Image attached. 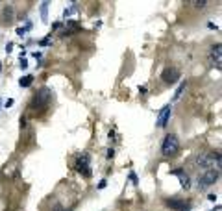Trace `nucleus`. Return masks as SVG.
<instances>
[{
	"label": "nucleus",
	"mask_w": 222,
	"mask_h": 211,
	"mask_svg": "<svg viewBox=\"0 0 222 211\" xmlns=\"http://www.w3.org/2000/svg\"><path fill=\"white\" fill-rule=\"evenodd\" d=\"M50 98H52L50 89H48V87H43V89H39V91L35 93V96H33V100H31L30 108H31V109H35V111H37V109H44V108L48 106Z\"/></svg>",
	"instance_id": "1"
},
{
	"label": "nucleus",
	"mask_w": 222,
	"mask_h": 211,
	"mask_svg": "<svg viewBox=\"0 0 222 211\" xmlns=\"http://www.w3.org/2000/svg\"><path fill=\"white\" fill-rule=\"evenodd\" d=\"M180 150V141L174 133H169L165 139H163V145H161V154L170 158V156H176Z\"/></svg>",
	"instance_id": "2"
},
{
	"label": "nucleus",
	"mask_w": 222,
	"mask_h": 211,
	"mask_svg": "<svg viewBox=\"0 0 222 211\" xmlns=\"http://www.w3.org/2000/svg\"><path fill=\"white\" fill-rule=\"evenodd\" d=\"M217 180H219V171H217V169H207L202 176H198V187H200V189L209 187V185H213Z\"/></svg>",
	"instance_id": "3"
},
{
	"label": "nucleus",
	"mask_w": 222,
	"mask_h": 211,
	"mask_svg": "<svg viewBox=\"0 0 222 211\" xmlns=\"http://www.w3.org/2000/svg\"><path fill=\"white\" fill-rule=\"evenodd\" d=\"M180 69H176V67H167L163 72H161V80L167 83V85H172V83H176L178 80H180Z\"/></svg>",
	"instance_id": "4"
},
{
	"label": "nucleus",
	"mask_w": 222,
	"mask_h": 211,
	"mask_svg": "<svg viewBox=\"0 0 222 211\" xmlns=\"http://www.w3.org/2000/svg\"><path fill=\"white\" fill-rule=\"evenodd\" d=\"M76 171L80 174H83L85 178H89L93 172H91V167H89V154H82L76 161Z\"/></svg>",
	"instance_id": "5"
},
{
	"label": "nucleus",
	"mask_w": 222,
	"mask_h": 211,
	"mask_svg": "<svg viewBox=\"0 0 222 211\" xmlns=\"http://www.w3.org/2000/svg\"><path fill=\"white\" fill-rule=\"evenodd\" d=\"M170 111H172L170 104H167V106L159 111V117H157V126H159V128H165V126H167V122H169V119H170Z\"/></svg>",
	"instance_id": "6"
},
{
	"label": "nucleus",
	"mask_w": 222,
	"mask_h": 211,
	"mask_svg": "<svg viewBox=\"0 0 222 211\" xmlns=\"http://www.w3.org/2000/svg\"><path fill=\"white\" fill-rule=\"evenodd\" d=\"M165 204H167L170 209H176V211H185V208H187V204H185L183 198H167Z\"/></svg>",
	"instance_id": "7"
},
{
	"label": "nucleus",
	"mask_w": 222,
	"mask_h": 211,
	"mask_svg": "<svg viewBox=\"0 0 222 211\" xmlns=\"http://www.w3.org/2000/svg\"><path fill=\"white\" fill-rule=\"evenodd\" d=\"M172 174L180 176V182H182V187H183V189H189V187H191V180H189V176H187V174H183V171L176 169V171H172Z\"/></svg>",
	"instance_id": "8"
},
{
	"label": "nucleus",
	"mask_w": 222,
	"mask_h": 211,
	"mask_svg": "<svg viewBox=\"0 0 222 211\" xmlns=\"http://www.w3.org/2000/svg\"><path fill=\"white\" fill-rule=\"evenodd\" d=\"M4 19H6V22H11V20H13V6H7V7L4 9Z\"/></svg>",
	"instance_id": "9"
},
{
	"label": "nucleus",
	"mask_w": 222,
	"mask_h": 211,
	"mask_svg": "<svg viewBox=\"0 0 222 211\" xmlns=\"http://www.w3.org/2000/svg\"><path fill=\"white\" fill-rule=\"evenodd\" d=\"M31 82H33V78H31V76H22V78H20V82H19V85H20V87H30V85H31Z\"/></svg>",
	"instance_id": "10"
},
{
	"label": "nucleus",
	"mask_w": 222,
	"mask_h": 211,
	"mask_svg": "<svg viewBox=\"0 0 222 211\" xmlns=\"http://www.w3.org/2000/svg\"><path fill=\"white\" fill-rule=\"evenodd\" d=\"M185 87H187V82H183L180 87H178V91H176V95H174V100H178L182 95H183V91H185Z\"/></svg>",
	"instance_id": "11"
},
{
	"label": "nucleus",
	"mask_w": 222,
	"mask_h": 211,
	"mask_svg": "<svg viewBox=\"0 0 222 211\" xmlns=\"http://www.w3.org/2000/svg\"><path fill=\"white\" fill-rule=\"evenodd\" d=\"M46 11H48V2H43L41 4V19L46 20Z\"/></svg>",
	"instance_id": "12"
},
{
	"label": "nucleus",
	"mask_w": 222,
	"mask_h": 211,
	"mask_svg": "<svg viewBox=\"0 0 222 211\" xmlns=\"http://www.w3.org/2000/svg\"><path fill=\"white\" fill-rule=\"evenodd\" d=\"M193 6L198 7V9H204V7L207 6V2H206V0H200V2H193Z\"/></svg>",
	"instance_id": "13"
},
{
	"label": "nucleus",
	"mask_w": 222,
	"mask_h": 211,
	"mask_svg": "<svg viewBox=\"0 0 222 211\" xmlns=\"http://www.w3.org/2000/svg\"><path fill=\"white\" fill-rule=\"evenodd\" d=\"M48 43H50V37H46V39H43V41H41V44H43V46H46Z\"/></svg>",
	"instance_id": "14"
},
{
	"label": "nucleus",
	"mask_w": 222,
	"mask_h": 211,
	"mask_svg": "<svg viewBox=\"0 0 222 211\" xmlns=\"http://www.w3.org/2000/svg\"><path fill=\"white\" fill-rule=\"evenodd\" d=\"M113 156H115V150H113V148H109V150H107V158H113Z\"/></svg>",
	"instance_id": "15"
},
{
	"label": "nucleus",
	"mask_w": 222,
	"mask_h": 211,
	"mask_svg": "<svg viewBox=\"0 0 222 211\" xmlns=\"http://www.w3.org/2000/svg\"><path fill=\"white\" fill-rule=\"evenodd\" d=\"M106 184H107V182H106V180H102V182L98 184V189H104V187H106Z\"/></svg>",
	"instance_id": "16"
},
{
	"label": "nucleus",
	"mask_w": 222,
	"mask_h": 211,
	"mask_svg": "<svg viewBox=\"0 0 222 211\" xmlns=\"http://www.w3.org/2000/svg\"><path fill=\"white\" fill-rule=\"evenodd\" d=\"M24 32H26V30H24V28H19V30H17V33H19V35H20V37H22V35H24Z\"/></svg>",
	"instance_id": "17"
},
{
	"label": "nucleus",
	"mask_w": 222,
	"mask_h": 211,
	"mask_svg": "<svg viewBox=\"0 0 222 211\" xmlns=\"http://www.w3.org/2000/svg\"><path fill=\"white\" fill-rule=\"evenodd\" d=\"M20 67H22V69H26V67H28V63H26V59H20Z\"/></svg>",
	"instance_id": "18"
},
{
	"label": "nucleus",
	"mask_w": 222,
	"mask_h": 211,
	"mask_svg": "<svg viewBox=\"0 0 222 211\" xmlns=\"http://www.w3.org/2000/svg\"><path fill=\"white\" fill-rule=\"evenodd\" d=\"M24 126H26V119L22 117V119H20V128H24Z\"/></svg>",
	"instance_id": "19"
},
{
	"label": "nucleus",
	"mask_w": 222,
	"mask_h": 211,
	"mask_svg": "<svg viewBox=\"0 0 222 211\" xmlns=\"http://www.w3.org/2000/svg\"><path fill=\"white\" fill-rule=\"evenodd\" d=\"M207 198H209V200H211V202H215V200H217V195H209V196H207Z\"/></svg>",
	"instance_id": "20"
},
{
	"label": "nucleus",
	"mask_w": 222,
	"mask_h": 211,
	"mask_svg": "<svg viewBox=\"0 0 222 211\" xmlns=\"http://www.w3.org/2000/svg\"><path fill=\"white\" fill-rule=\"evenodd\" d=\"M0 72H2V63H0Z\"/></svg>",
	"instance_id": "21"
},
{
	"label": "nucleus",
	"mask_w": 222,
	"mask_h": 211,
	"mask_svg": "<svg viewBox=\"0 0 222 211\" xmlns=\"http://www.w3.org/2000/svg\"><path fill=\"white\" fill-rule=\"evenodd\" d=\"M0 104H2V100H0Z\"/></svg>",
	"instance_id": "22"
}]
</instances>
